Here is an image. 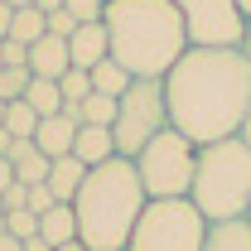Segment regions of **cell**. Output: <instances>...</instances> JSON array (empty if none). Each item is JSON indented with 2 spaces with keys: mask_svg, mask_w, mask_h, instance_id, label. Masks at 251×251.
Here are the masks:
<instances>
[{
  "mask_svg": "<svg viewBox=\"0 0 251 251\" xmlns=\"http://www.w3.org/2000/svg\"><path fill=\"white\" fill-rule=\"evenodd\" d=\"M73 140H77V116H68V111L44 116V121H39V130H34V145H39L49 159L73 155Z\"/></svg>",
  "mask_w": 251,
  "mask_h": 251,
  "instance_id": "obj_11",
  "label": "cell"
},
{
  "mask_svg": "<svg viewBox=\"0 0 251 251\" xmlns=\"http://www.w3.org/2000/svg\"><path fill=\"white\" fill-rule=\"evenodd\" d=\"M25 101H29L39 116H58V111H63V92H58V82H53V77H29Z\"/></svg>",
  "mask_w": 251,
  "mask_h": 251,
  "instance_id": "obj_17",
  "label": "cell"
},
{
  "mask_svg": "<svg viewBox=\"0 0 251 251\" xmlns=\"http://www.w3.org/2000/svg\"><path fill=\"white\" fill-rule=\"evenodd\" d=\"M73 116H77V126H111V121H116V97L92 92L77 111H73Z\"/></svg>",
  "mask_w": 251,
  "mask_h": 251,
  "instance_id": "obj_22",
  "label": "cell"
},
{
  "mask_svg": "<svg viewBox=\"0 0 251 251\" xmlns=\"http://www.w3.org/2000/svg\"><path fill=\"white\" fill-rule=\"evenodd\" d=\"M203 251H251V218H227V222H208Z\"/></svg>",
  "mask_w": 251,
  "mask_h": 251,
  "instance_id": "obj_16",
  "label": "cell"
},
{
  "mask_svg": "<svg viewBox=\"0 0 251 251\" xmlns=\"http://www.w3.org/2000/svg\"><path fill=\"white\" fill-rule=\"evenodd\" d=\"M82 179H87V164L77 155H63V159L49 164V179H44V184H49V193H53L58 203H73L77 188H82Z\"/></svg>",
  "mask_w": 251,
  "mask_h": 251,
  "instance_id": "obj_14",
  "label": "cell"
},
{
  "mask_svg": "<svg viewBox=\"0 0 251 251\" xmlns=\"http://www.w3.org/2000/svg\"><path fill=\"white\" fill-rule=\"evenodd\" d=\"M73 29H77V15H68V10H53V15H49V34H63V39H68Z\"/></svg>",
  "mask_w": 251,
  "mask_h": 251,
  "instance_id": "obj_29",
  "label": "cell"
},
{
  "mask_svg": "<svg viewBox=\"0 0 251 251\" xmlns=\"http://www.w3.org/2000/svg\"><path fill=\"white\" fill-rule=\"evenodd\" d=\"M10 184H15V164H10V159L0 155V193H5Z\"/></svg>",
  "mask_w": 251,
  "mask_h": 251,
  "instance_id": "obj_31",
  "label": "cell"
},
{
  "mask_svg": "<svg viewBox=\"0 0 251 251\" xmlns=\"http://www.w3.org/2000/svg\"><path fill=\"white\" fill-rule=\"evenodd\" d=\"M101 25L111 34V58L130 77H164L188 53V29L174 0H106Z\"/></svg>",
  "mask_w": 251,
  "mask_h": 251,
  "instance_id": "obj_2",
  "label": "cell"
},
{
  "mask_svg": "<svg viewBox=\"0 0 251 251\" xmlns=\"http://www.w3.org/2000/svg\"><path fill=\"white\" fill-rule=\"evenodd\" d=\"M169 126L193 145H213L242 135L251 111V58L242 49H188L164 73Z\"/></svg>",
  "mask_w": 251,
  "mask_h": 251,
  "instance_id": "obj_1",
  "label": "cell"
},
{
  "mask_svg": "<svg viewBox=\"0 0 251 251\" xmlns=\"http://www.w3.org/2000/svg\"><path fill=\"white\" fill-rule=\"evenodd\" d=\"M130 82H135V77H130V73H126L121 63L116 58H101L92 68V92H106V97H121L126 87H130Z\"/></svg>",
  "mask_w": 251,
  "mask_h": 251,
  "instance_id": "obj_20",
  "label": "cell"
},
{
  "mask_svg": "<svg viewBox=\"0 0 251 251\" xmlns=\"http://www.w3.org/2000/svg\"><path fill=\"white\" fill-rule=\"evenodd\" d=\"M68 53H73V68H87L92 73L101 58H111V34L101 20H87V25H77V29L68 34Z\"/></svg>",
  "mask_w": 251,
  "mask_h": 251,
  "instance_id": "obj_9",
  "label": "cell"
},
{
  "mask_svg": "<svg viewBox=\"0 0 251 251\" xmlns=\"http://www.w3.org/2000/svg\"><path fill=\"white\" fill-rule=\"evenodd\" d=\"M73 155L82 159L87 169H97V164H106V159H116V135H111V126H77V140H73Z\"/></svg>",
  "mask_w": 251,
  "mask_h": 251,
  "instance_id": "obj_12",
  "label": "cell"
},
{
  "mask_svg": "<svg viewBox=\"0 0 251 251\" xmlns=\"http://www.w3.org/2000/svg\"><path fill=\"white\" fill-rule=\"evenodd\" d=\"M150 193L135 174V159H106L87 169V179L77 188L73 208H77V242L87 251H126L130 247V232L145 213Z\"/></svg>",
  "mask_w": 251,
  "mask_h": 251,
  "instance_id": "obj_3",
  "label": "cell"
},
{
  "mask_svg": "<svg viewBox=\"0 0 251 251\" xmlns=\"http://www.w3.org/2000/svg\"><path fill=\"white\" fill-rule=\"evenodd\" d=\"M0 208H5V213H15V208H29V184H20V179H15V184L0 193Z\"/></svg>",
  "mask_w": 251,
  "mask_h": 251,
  "instance_id": "obj_27",
  "label": "cell"
},
{
  "mask_svg": "<svg viewBox=\"0 0 251 251\" xmlns=\"http://www.w3.org/2000/svg\"><path fill=\"white\" fill-rule=\"evenodd\" d=\"M58 92H63V111L73 116V111L92 97V73H87V68H68V73L58 77Z\"/></svg>",
  "mask_w": 251,
  "mask_h": 251,
  "instance_id": "obj_18",
  "label": "cell"
},
{
  "mask_svg": "<svg viewBox=\"0 0 251 251\" xmlns=\"http://www.w3.org/2000/svg\"><path fill=\"white\" fill-rule=\"evenodd\" d=\"M5 106H10V101H0V130H5Z\"/></svg>",
  "mask_w": 251,
  "mask_h": 251,
  "instance_id": "obj_40",
  "label": "cell"
},
{
  "mask_svg": "<svg viewBox=\"0 0 251 251\" xmlns=\"http://www.w3.org/2000/svg\"><path fill=\"white\" fill-rule=\"evenodd\" d=\"M242 53L251 58V20H247V39H242Z\"/></svg>",
  "mask_w": 251,
  "mask_h": 251,
  "instance_id": "obj_35",
  "label": "cell"
},
{
  "mask_svg": "<svg viewBox=\"0 0 251 251\" xmlns=\"http://www.w3.org/2000/svg\"><path fill=\"white\" fill-rule=\"evenodd\" d=\"M193 169H198V145L174 126H164L135 155V174H140L150 198H188L193 193Z\"/></svg>",
  "mask_w": 251,
  "mask_h": 251,
  "instance_id": "obj_6",
  "label": "cell"
},
{
  "mask_svg": "<svg viewBox=\"0 0 251 251\" xmlns=\"http://www.w3.org/2000/svg\"><path fill=\"white\" fill-rule=\"evenodd\" d=\"M0 251H25V242H20V237H10V232H0Z\"/></svg>",
  "mask_w": 251,
  "mask_h": 251,
  "instance_id": "obj_32",
  "label": "cell"
},
{
  "mask_svg": "<svg viewBox=\"0 0 251 251\" xmlns=\"http://www.w3.org/2000/svg\"><path fill=\"white\" fill-rule=\"evenodd\" d=\"M10 5H15V10H25V5H39V0H10Z\"/></svg>",
  "mask_w": 251,
  "mask_h": 251,
  "instance_id": "obj_39",
  "label": "cell"
},
{
  "mask_svg": "<svg viewBox=\"0 0 251 251\" xmlns=\"http://www.w3.org/2000/svg\"><path fill=\"white\" fill-rule=\"evenodd\" d=\"M237 10H242V15H247V20H251V0H237Z\"/></svg>",
  "mask_w": 251,
  "mask_h": 251,
  "instance_id": "obj_37",
  "label": "cell"
},
{
  "mask_svg": "<svg viewBox=\"0 0 251 251\" xmlns=\"http://www.w3.org/2000/svg\"><path fill=\"white\" fill-rule=\"evenodd\" d=\"M39 237H44L49 247L77 242V208H73V203H53L49 213H39Z\"/></svg>",
  "mask_w": 251,
  "mask_h": 251,
  "instance_id": "obj_15",
  "label": "cell"
},
{
  "mask_svg": "<svg viewBox=\"0 0 251 251\" xmlns=\"http://www.w3.org/2000/svg\"><path fill=\"white\" fill-rule=\"evenodd\" d=\"M10 25H15V5L0 0V39H10Z\"/></svg>",
  "mask_w": 251,
  "mask_h": 251,
  "instance_id": "obj_30",
  "label": "cell"
},
{
  "mask_svg": "<svg viewBox=\"0 0 251 251\" xmlns=\"http://www.w3.org/2000/svg\"><path fill=\"white\" fill-rule=\"evenodd\" d=\"M44 34H49V15H44L39 5H25V10H15L10 39H20V44H39Z\"/></svg>",
  "mask_w": 251,
  "mask_h": 251,
  "instance_id": "obj_19",
  "label": "cell"
},
{
  "mask_svg": "<svg viewBox=\"0 0 251 251\" xmlns=\"http://www.w3.org/2000/svg\"><path fill=\"white\" fill-rule=\"evenodd\" d=\"M5 232L20 237V242L39 237V213H34V208H15V213H5Z\"/></svg>",
  "mask_w": 251,
  "mask_h": 251,
  "instance_id": "obj_23",
  "label": "cell"
},
{
  "mask_svg": "<svg viewBox=\"0 0 251 251\" xmlns=\"http://www.w3.org/2000/svg\"><path fill=\"white\" fill-rule=\"evenodd\" d=\"M188 29V49H242L247 15L237 0H174Z\"/></svg>",
  "mask_w": 251,
  "mask_h": 251,
  "instance_id": "obj_8",
  "label": "cell"
},
{
  "mask_svg": "<svg viewBox=\"0 0 251 251\" xmlns=\"http://www.w3.org/2000/svg\"><path fill=\"white\" fill-rule=\"evenodd\" d=\"M25 251H58V247H49L44 237H29V242H25Z\"/></svg>",
  "mask_w": 251,
  "mask_h": 251,
  "instance_id": "obj_33",
  "label": "cell"
},
{
  "mask_svg": "<svg viewBox=\"0 0 251 251\" xmlns=\"http://www.w3.org/2000/svg\"><path fill=\"white\" fill-rule=\"evenodd\" d=\"M39 10H44V15H53V10H63V0H39Z\"/></svg>",
  "mask_w": 251,
  "mask_h": 251,
  "instance_id": "obj_34",
  "label": "cell"
},
{
  "mask_svg": "<svg viewBox=\"0 0 251 251\" xmlns=\"http://www.w3.org/2000/svg\"><path fill=\"white\" fill-rule=\"evenodd\" d=\"M242 140L251 145V111H247V121H242Z\"/></svg>",
  "mask_w": 251,
  "mask_h": 251,
  "instance_id": "obj_36",
  "label": "cell"
},
{
  "mask_svg": "<svg viewBox=\"0 0 251 251\" xmlns=\"http://www.w3.org/2000/svg\"><path fill=\"white\" fill-rule=\"evenodd\" d=\"M169 126V101H164V77H135L121 97H116V121H111V135H116V155L135 159L159 130Z\"/></svg>",
  "mask_w": 251,
  "mask_h": 251,
  "instance_id": "obj_7",
  "label": "cell"
},
{
  "mask_svg": "<svg viewBox=\"0 0 251 251\" xmlns=\"http://www.w3.org/2000/svg\"><path fill=\"white\" fill-rule=\"evenodd\" d=\"M203 237L208 218L193 208V198H150L126 251H203Z\"/></svg>",
  "mask_w": 251,
  "mask_h": 251,
  "instance_id": "obj_5",
  "label": "cell"
},
{
  "mask_svg": "<svg viewBox=\"0 0 251 251\" xmlns=\"http://www.w3.org/2000/svg\"><path fill=\"white\" fill-rule=\"evenodd\" d=\"M68 68H73V53H68V39L63 34H44L39 44H29V73L34 77H53L58 82Z\"/></svg>",
  "mask_w": 251,
  "mask_h": 251,
  "instance_id": "obj_10",
  "label": "cell"
},
{
  "mask_svg": "<svg viewBox=\"0 0 251 251\" xmlns=\"http://www.w3.org/2000/svg\"><path fill=\"white\" fill-rule=\"evenodd\" d=\"M29 77H34L29 68H0V101H20Z\"/></svg>",
  "mask_w": 251,
  "mask_h": 251,
  "instance_id": "obj_24",
  "label": "cell"
},
{
  "mask_svg": "<svg viewBox=\"0 0 251 251\" xmlns=\"http://www.w3.org/2000/svg\"><path fill=\"white\" fill-rule=\"evenodd\" d=\"M0 68H29V44L0 39Z\"/></svg>",
  "mask_w": 251,
  "mask_h": 251,
  "instance_id": "obj_25",
  "label": "cell"
},
{
  "mask_svg": "<svg viewBox=\"0 0 251 251\" xmlns=\"http://www.w3.org/2000/svg\"><path fill=\"white\" fill-rule=\"evenodd\" d=\"M53 203H58V198L49 193V184H29V208H34V213H49Z\"/></svg>",
  "mask_w": 251,
  "mask_h": 251,
  "instance_id": "obj_28",
  "label": "cell"
},
{
  "mask_svg": "<svg viewBox=\"0 0 251 251\" xmlns=\"http://www.w3.org/2000/svg\"><path fill=\"white\" fill-rule=\"evenodd\" d=\"M63 10L77 15V25H87V20H101L106 15V0H63Z\"/></svg>",
  "mask_w": 251,
  "mask_h": 251,
  "instance_id": "obj_26",
  "label": "cell"
},
{
  "mask_svg": "<svg viewBox=\"0 0 251 251\" xmlns=\"http://www.w3.org/2000/svg\"><path fill=\"white\" fill-rule=\"evenodd\" d=\"M58 251H87V247H82V242H68V247H58Z\"/></svg>",
  "mask_w": 251,
  "mask_h": 251,
  "instance_id": "obj_38",
  "label": "cell"
},
{
  "mask_svg": "<svg viewBox=\"0 0 251 251\" xmlns=\"http://www.w3.org/2000/svg\"><path fill=\"white\" fill-rule=\"evenodd\" d=\"M188 198L208 222L247 218V208H251V145L242 135L198 145V169H193V193Z\"/></svg>",
  "mask_w": 251,
  "mask_h": 251,
  "instance_id": "obj_4",
  "label": "cell"
},
{
  "mask_svg": "<svg viewBox=\"0 0 251 251\" xmlns=\"http://www.w3.org/2000/svg\"><path fill=\"white\" fill-rule=\"evenodd\" d=\"M5 159L15 164V179H20V184H44V179H49V164H53L34 140H10Z\"/></svg>",
  "mask_w": 251,
  "mask_h": 251,
  "instance_id": "obj_13",
  "label": "cell"
},
{
  "mask_svg": "<svg viewBox=\"0 0 251 251\" xmlns=\"http://www.w3.org/2000/svg\"><path fill=\"white\" fill-rule=\"evenodd\" d=\"M247 218H251V208H247Z\"/></svg>",
  "mask_w": 251,
  "mask_h": 251,
  "instance_id": "obj_41",
  "label": "cell"
},
{
  "mask_svg": "<svg viewBox=\"0 0 251 251\" xmlns=\"http://www.w3.org/2000/svg\"><path fill=\"white\" fill-rule=\"evenodd\" d=\"M39 121H44V116L34 111V106H29V101H25V97L5 106V130H10L15 140H34V130H39Z\"/></svg>",
  "mask_w": 251,
  "mask_h": 251,
  "instance_id": "obj_21",
  "label": "cell"
}]
</instances>
